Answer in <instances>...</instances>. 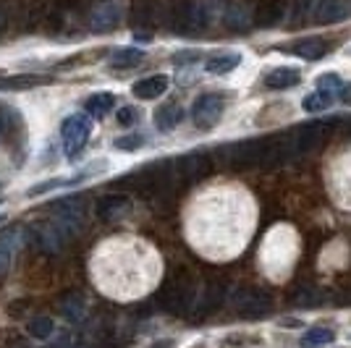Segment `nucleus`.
I'll return each instance as SVG.
<instances>
[{
  "label": "nucleus",
  "mask_w": 351,
  "mask_h": 348,
  "mask_svg": "<svg viewBox=\"0 0 351 348\" xmlns=\"http://www.w3.org/2000/svg\"><path fill=\"white\" fill-rule=\"evenodd\" d=\"M89 131H92V121L87 113H71L60 123V139H63V152L69 160H76L84 147H87Z\"/></svg>",
  "instance_id": "1"
},
{
  "label": "nucleus",
  "mask_w": 351,
  "mask_h": 348,
  "mask_svg": "<svg viewBox=\"0 0 351 348\" xmlns=\"http://www.w3.org/2000/svg\"><path fill=\"white\" fill-rule=\"evenodd\" d=\"M194 296H197V290H194V286H191L189 280L186 277H176V280H171L160 290V304L168 312H173V314H184L194 304Z\"/></svg>",
  "instance_id": "2"
},
{
  "label": "nucleus",
  "mask_w": 351,
  "mask_h": 348,
  "mask_svg": "<svg viewBox=\"0 0 351 348\" xmlns=\"http://www.w3.org/2000/svg\"><path fill=\"white\" fill-rule=\"evenodd\" d=\"M234 306L239 314H244L249 319H257L265 317L273 306V299L263 293V290H254V288H241L234 293Z\"/></svg>",
  "instance_id": "3"
},
{
  "label": "nucleus",
  "mask_w": 351,
  "mask_h": 348,
  "mask_svg": "<svg viewBox=\"0 0 351 348\" xmlns=\"http://www.w3.org/2000/svg\"><path fill=\"white\" fill-rule=\"evenodd\" d=\"M325 136H328V126L325 123H307V126H302V129H296L293 134H289L286 139H289L293 158H296V155H304V152L317 149L325 142Z\"/></svg>",
  "instance_id": "4"
},
{
  "label": "nucleus",
  "mask_w": 351,
  "mask_h": 348,
  "mask_svg": "<svg viewBox=\"0 0 351 348\" xmlns=\"http://www.w3.org/2000/svg\"><path fill=\"white\" fill-rule=\"evenodd\" d=\"M220 116H223V97H220V95L207 92V95H199V97L194 100L191 118H194V123H197L199 129H213L220 121Z\"/></svg>",
  "instance_id": "5"
},
{
  "label": "nucleus",
  "mask_w": 351,
  "mask_h": 348,
  "mask_svg": "<svg viewBox=\"0 0 351 348\" xmlns=\"http://www.w3.org/2000/svg\"><path fill=\"white\" fill-rule=\"evenodd\" d=\"M207 171H210V160L199 152H191V155H184L173 162V175L181 181V184H194L199 178H205Z\"/></svg>",
  "instance_id": "6"
},
{
  "label": "nucleus",
  "mask_w": 351,
  "mask_h": 348,
  "mask_svg": "<svg viewBox=\"0 0 351 348\" xmlns=\"http://www.w3.org/2000/svg\"><path fill=\"white\" fill-rule=\"evenodd\" d=\"M202 27V11L194 0H178L173 5V29L194 32Z\"/></svg>",
  "instance_id": "7"
},
{
  "label": "nucleus",
  "mask_w": 351,
  "mask_h": 348,
  "mask_svg": "<svg viewBox=\"0 0 351 348\" xmlns=\"http://www.w3.org/2000/svg\"><path fill=\"white\" fill-rule=\"evenodd\" d=\"M126 207H129V197L126 194H105L95 204V212L105 223H113V220H118L126 212Z\"/></svg>",
  "instance_id": "8"
},
{
  "label": "nucleus",
  "mask_w": 351,
  "mask_h": 348,
  "mask_svg": "<svg viewBox=\"0 0 351 348\" xmlns=\"http://www.w3.org/2000/svg\"><path fill=\"white\" fill-rule=\"evenodd\" d=\"M118 18H121V5H118L116 0H108V3L97 5V8L92 11L89 27H92L95 32H108L116 27Z\"/></svg>",
  "instance_id": "9"
},
{
  "label": "nucleus",
  "mask_w": 351,
  "mask_h": 348,
  "mask_svg": "<svg viewBox=\"0 0 351 348\" xmlns=\"http://www.w3.org/2000/svg\"><path fill=\"white\" fill-rule=\"evenodd\" d=\"M34 241L47 254H58L60 249H63V241H66V233H63V228H60L58 223L56 225H40L34 231Z\"/></svg>",
  "instance_id": "10"
},
{
  "label": "nucleus",
  "mask_w": 351,
  "mask_h": 348,
  "mask_svg": "<svg viewBox=\"0 0 351 348\" xmlns=\"http://www.w3.org/2000/svg\"><path fill=\"white\" fill-rule=\"evenodd\" d=\"M286 18V3L283 0H263L254 11V21L260 27H278Z\"/></svg>",
  "instance_id": "11"
},
{
  "label": "nucleus",
  "mask_w": 351,
  "mask_h": 348,
  "mask_svg": "<svg viewBox=\"0 0 351 348\" xmlns=\"http://www.w3.org/2000/svg\"><path fill=\"white\" fill-rule=\"evenodd\" d=\"M165 89H168V76L165 73H155V76H147L142 82H136L134 84V95L139 100H155V97L165 95Z\"/></svg>",
  "instance_id": "12"
},
{
  "label": "nucleus",
  "mask_w": 351,
  "mask_h": 348,
  "mask_svg": "<svg viewBox=\"0 0 351 348\" xmlns=\"http://www.w3.org/2000/svg\"><path fill=\"white\" fill-rule=\"evenodd\" d=\"M181 121H184V110H181V105H176V102H165V105H160V108L155 110V126H158V131H162V134L173 131Z\"/></svg>",
  "instance_id": "13"
},
{
  "label": "nucleus",
  "mask_w": 351,
  "mask_h": 348,
  "mask_svg": "<svg viewBox=\"0 0 351 348\" xmlns=\"http://www.w3.org/2000/svg\"><path fill=\"white\" fill-rule=\"evenodd\" d=\"M299 82H302V73L296 71V69H286V66L273 69V71L265 76V84L270 89H291Z\"/></svg>",
  "instance_id": "14"
},
{
  "label": "nucleus",
  "mask_w": 351,
  "mask_h": 348,
  "mask_svg": "<svg viewBox=\"0 0 351 348\" xmlns=\"http://www.w3.org/2000/svg\"><path fill=\"white\" fill-rule=\"evenodd\" d=\"M349 16V5L343 3V0H320V5H317V18L320 21H343Z\"/></svg>",
  "instance_id": "15"
},
{
  "label": "nucleus",
  "mask_w": 351,
  "mask_h": 348,
  "mask_svg": "<svg viewBox=\"0 0 351 348\" xmlns=\"http://www.w3.org/2000/svg\"><path fill=\"white\" fill-rule=\"evenodd\" d=\"M113 102H116V97H113L110 92H97V95H92V97H87V102H84L87 116L89 118H105L110 110H113Z\"/></svg>",
  "instance_id": "16"
},
{
  "label": "nucleus",
  "mask_w": 351,
  "mask_h": 348,
  "mask_svg": "<svg viewBox=\"0 0 351 348\" xmlns=\"http://www.w3.org/2000/svg\"><path fill=\"white\" fill-rule=\"evenodd\" d=\"M241 63V55L239 53H220V55H213V58L205 63V69L215 76H223V73H231L234 69H239Z\"/></svg>",
  "instance_id": "17"
},
{
  "label": "nucleus",
  "mask_w": 351,
  "mask_h": 348,
  "mask_svg": "<svg viewBox=\"0 0 351 348\" xmlns=\"http://www.w3.org/2000/svg\"><path fill=\"white\" fill-rule=\"evenodd\" d=\"M60 312H63V317L69 319V322H82V319L87 317V301L79 293H69L63 299V304H60Z\"/></svg>",
  "instance_id": "18"
},
{
  "label": "nucleus",
  "mask_w": 351,
  "mask_h": 348,
  "mask_svg": "<svg viewBox=\"0 0 351 348\" xmlns=\"http://www.w3.org/2000/svg\"><path fill=\"white\" fill-rule=\"evenodd\" d=\"M293 55H299L302 60H317L325 53V42L320 37H309V40H299V42L291 47Z\"/></svg>",
  "instance_id": "19"
},
{
  "label": "nucleus",
  "mask_w": 351,
  "mask_h": 348,
  "mask_svg": "<svg viewBox=\"0 0 351 348\" xmlns=\"http://www.w3.org/2000/svg\"><path fill=\"white\" fill-rule=\"evenodd\" d=\"M142 58H145L142 50H136V47H121V50H116L110 55V66L113 69H134Z\"/></svg>",
  "instance_id": "20"
},
{
  "label": "nucleus",
  "mask_w": 351,
  "mask_h": 348,
  "mask_svg": "<svg viewBox=\"0 0 351 348\" xmlns=\"http://www.w3.org/2000/svg\"><path fill=\"white\" fill-rule=\"evenodd\" d=\"M37 84H45L43 76H11V79H0V89L3 92H21V89H32Z\"/></svg>",
  "instance_id": "21"
},
{
  "label": "nucleus",
  "mask_w": 351,
  "mask_h": 348,
  "mask_svg": "<svg viewBox=\"0 0 351 348\" xmlns=\"http://www.w3.org/2000/svg\"><path fill=\"white\" fill-rule=\"evenodd\" d=\"M155 16H158V0H136L134 3V18H136V24L149 27L155 21Z\"/></svg>",
  "instance_id": "22"
},
{
  "label": "nucleus",
  "mask_w": 351,
  "mask_h": 348,
  "mask_svg": "<svg viewBox=\"0 0 351 348\" xmlns=\"http://www.w3.org/2000/svg\"><path fill=\"white\" fill-rule=\"evenodd\" d=\"M223 18H226V27H228V29H234V32H241V29H247L249 27V14H247V8H244V5H231Z\"/></svg>",
  "instance_id": "23"
},
{
  "label": "nucleus",
  "mask_w": 351,
  "mask_h": 348,
  "mask_svg": "<svg viewBox=\"0 0 351 348\" xmlns=\"http://www.w3.org/2000/svg\"><path fill=\"white\" fill-rule=\"evenodd\" d=\"M330 102H333V95H328V92H312V95L304 97L302 108H304L307 113H320V110H328V108H330Z\"/></svg>",
  "instance_id": "24"
},
{
  "label": "nucleus",
  "mask_w": 351,
  "mask_h": 348,
  "mask_svg": "<svg viewBox=\"0 0 351 348\" xmlns=\"http://www.w3.org/2000/svg\"><path fill=\"white\" fill-rule=\"evenodd\" d=\"M336 335H333V330H328V327H312V330H307V333L302 335V346H325V343H330Z\"/></svg>",
  "instance_id": "25"
},
{
  "label": "nucleus",
  "mask_w": 351,
  "mask_h": 348,
  "mask_svg": "<svg viewBox=\"0 0 351 348\" xmlns=\"http://www.w3.org/2000/svg\"><path fill=\"white\" fill-rule=\"evenodd\" d=\"M223 296H226V290L223 286H210L207 290H202V299H199V312H210V309H215V306L223 304Z\"/></svg>",
  "instance_id": "26"
},
{
  "label": "nucleus",
  "mask_w": 351,
  "mask_h": 348,
  "mask_svg": "<svg viewBox=\"0 0 351 348\" xmlns=\"http://www.w3.org/2000/svg\"><path fill=\"white\" fill-rule=\"evenodd\" d=\"M53 330H56V322L50 317H37L29 322V335L37 340H47L53 335Z\"/></svg>",
  "instance_id": "27"
},
{
  "label": "nucleus",
  "mask_w": 351,
  "mask_h": 348,
  "mask_svg": "<svg viewBox=\"0 0 351 348\" xmlns=\"http://www.w3.org/2000/svg\"><path fill=\"white\" fill-rule=\"evenodd\" d=\"M317 87H320V92L336 95V92L343 89V82H341V76H338V73H322L320 79H317Z\"/></svg>",
  "instance_id": "28"
},
{
  "label": "nucleus",
  "mask_w": 351,
  "mask_h": 348,
  "mask_svg": "<svg viewBox=\"0 0 351 348\" xmlns=\"http://www.w3.org/2000/svg\"><path fill=\"white\" fill-rule=\"evenodd\" d=\"M296 306H317L322 304V293L315 288H302L299 293H296Z\"/></svg>",
  "instance_id": "29"
},
{
  "label": "nucleus",
  "mask_w": 351,
  "mask_h": 348,
  "mask_svg": "<svg viewBox=\"0 0 351 348\" xmlns=\"http://www.w3.org/2000/svg\"><path fill=\"white\" fill-rule=\"evenodd\" d=\"M136 118H139V110H136L134 105H129V108H121V110L116 113L118 126H134V123H136Z\"/></svg>",
  "instance_id": "30"
},
{
  "label": "nucleus",
  "mask_w": 351,
  "mask_h": 348,
  "mask_svg": "<svg viewBox=\"0 0 351 348\" xmlns=\"http://www.w3.org/2000/svg\"><path fill=\"white\" fill-rule=\"evenodd\" d=\"M309 14H317V0H296V11L293 16L296 18H304Z\"/></svg>",
  "instance_id": "31"
},
{
  "label": "nucleus",
  "mask_w": 351,
  "mask_h": 348,
  "mask_svg": "<svg viewBox=\"0 0 351 348\" xmlns=\"http://www.w3.org/2000/svg\"><path fill=\"white\" fill-rule=\"evenodd\" d=\"M142 142H145V139L136 134V136H123V139H118L116 147H118V149H123V152H132V149H139V147H142Z\"/></svg>",
  "instance_id": "32"
},
{
  "label": "nucleus",
  "mask_w": 351,
  "mask_h": 348,
  "mask_svg": "<svg viewBox=\"0 0 351 348\" xmlns=\"http://www.w3.org/2000/svg\"><path fill=\"white\" fill-rule=\"evenodd\" d=\"M8 267H11V251L5 247H0V277L8 273Z\"/></svg>",
  "instance_id": "33"
},
{
  "label": "nucleus",
  "mask_w": 351,
  "mask_h": 348,
  "mask_svg": "<svg viewBox=\"0 0 351 348\" xmlns=\"http://www.w3.org/2000/svg\"><path fill=\"white\" fill-rule=\"evenodd\" d=\"M338 95H341V100L346 102V105H351V82L349 84H343V89H341Z\"/></svg>",
  "instance_id": "34"
},
{
  "label": "nucleus",
  "mask_w": 351,
  "mask_h": 348,
  "mask_svg": "<svg viewBox=\"0 0 351 348\" xmlns=\"http://www.w3.org/2000/svg\"><path fill=\"white\" fill-rule=\"evenodd\" d=\"M149 348H173V340H168V338L165 340H155Z\"/></svg>",
  "instance_id": "35"
},
{
  "label": "nucleus",
  "mask_w": 351,
  "mask_h": 348,
  "mask_svg": "<svg viewBox=\"0 0 351 348\" xmlns=\"http://www.w3.org/2000/svg\"><path fill=\"white\" fill-rule=\"evenodd\" d=\"M346 134H349V136H351V118H349V121H346Z\"/></svg>",
  "instance_id": "36"
}]
</instances>
